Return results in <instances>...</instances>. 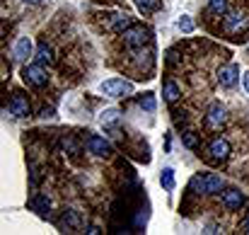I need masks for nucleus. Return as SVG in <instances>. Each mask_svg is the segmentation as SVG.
Instances as JSON below:
<instances>
[{
  "instance_id": "9d476101",
  "label": "nucleus",
  "mask_w": 249,
  "mask_h": 235,
  "mask_svg": "<svg viewBox=\"0 0 249 235\" xmlns=\"http://www.w3.org/2000/svg\"><path fill=\"white\" fill-rule=\"evenodd\" d=\"M242 204H245V194L240 189H225L223 192V206L228 211H240Z\"/></svg>"
},
{
  "instance_id": "6e6552de",
  "label": "nucleus",
  "mask_w": 249,
  "mask_h": 235,
  "mask_svg": "<svg viewBox=\"0 0 249 235\" xmlns=\"http://www.w3.org/2000/svg\"><path fill=\"white\" fill-rule=\"evenodd\" d=\"M87 151L89 153H94V156L99 157H107L111 153V143L107 141V138H102V136H97V134H92V136H87Z\"/></svg>"
},
{
  "instance_id": "f03ea898",
  "label": "nucleus",
  "mask_w": 249,
  "mask_h": 235,
  "mask_svg": "<svg viewBox=\"0 0 249 235\" xmlns=\"http://www.w3.org/2000/svg\"><path fill=\"white\" fill-rule=\"evenodd\" d=\"M99 90L107 97H128V95H133V82H128L124 78H111V80H104L99 85Z\"/></svg>"
},
{
  "instance_id": "4468645a",
  "label": "nucleus",
  "mask_w": 249,
  "mask_h": 235,
  "mask_svg": "<svg viewBox=\"0 0 249 235\" xmlns=\"http://www.w3.org/2000/svg\"><path fill=\"white\" fill-rule=\"evenodd\" d=\"M162 95H165V99L169 104H174L179 97H181V87L174 82V80H165V87H162Z\"/></svg>"
},
{
  "instance_id": "a878e982",
  "label": "nucleus",
  "mask_w": 249,
  "mask_h": 235,
  "mask_svg": "<svg viewBox=\"0 0 249 235\" xmlns=\"http://www.w3.org/2000/svg\"><path fill=\"white\" fill-rule=\"evenodd\" d=\"M85 233L87 235H97L99 233V228H97V226H87V231H85Z\"/></svg>"
},
{
  "instance_id": "9b49d317",
  "label": "nucleus",
  "mask_w": 249,
  "mask_h": 235,
  "mask_svg": "<svg viewBox=\"0 0 249 235\" xmlns=\"http://www.w3.org/2000/svg\"><path fill=\"white\" fill-rule=\"evenodd\" d=\"M218 80L223 87H232L237 80H240V66L237 63H230V66H223L220 73H218Z\"/></svg>"
},
{
  "instance_id": "1a4fd4ad",
  "label": "nucleus",
  "mask_w": 249,
  "mask_h": 235,
  "mask_svg": "<svg viewBox=\"0 0 249 235\" xmlns=\"http://www.w3.org/2000/svg\"><path fill=\"white\" fill-rule=\"evenodd\" d=\"M225 124V107L223 104H211L208 114H206V126L208 129H220Z\"/></svg>"
},
{
  "instance_id": "f257e3e1",
  "label": "nucleus",
  "mask_w": 249,
  "mask_h": 235,
  "mask_svg": "<svg viewBox=\"0 0 249 235\" xmlns=\"http://www.w3.org/2000/svg\"><path fill=\"white\" fill-rule=\"evenodd\" d=\"M223 187H225V182L218 175H203V177H194L191 179V189H196L201 194H220Z\"/></svg>"
},
{
  "instance_id": "a211bd4d",
  "label": "nucleus",
  "mask_w": 249,
  "mask_h": 235,
  "mask_svg": "<svg viewBox=\"0 0 249 235\" xmlns=\"http://www.w3.org/2000/svg\"><path fill=\"white\" fill-rule=\"evenodd\" d=\"M160 184H162L165 189H174V170H172V167H165V170H162Z\"/></svg>"
},
{
  "instance_id": "f3484780",
  "label": "nucleus",
  "mask_w": 249,
  "mask_h": 235,
  "mask_svg": "<svg viewBox=\"0 0 249 235\" xmlns=\"http://www.w3.org/2000/svg\"><path fill=\"white\" fill-rule=\"evenodd\" d=\"M208 12L218 17L228 15V0H208Z\"/></svg>"
},
{
  "instance_id": "4be33fe9",
  "label": "nucleus",
  "mask_w": 249,
  "mask_h": 235,
  "mask_svg": "<svg viewBox=\"0 0 249 235\" xmlns=\"http://www.w3.org/2000/svg\"><path fill=\"white\" fill-rule=\"evenodd\" d=\"M181 141H184V146H186V148H198V136H196L194 131L181 134Z\"/></svg>"
},
{
  "instance_id": "ddd939ff",
  "label": "nucleus",
  "mask_w": 249,
  "mask_h": 235,
  "mask_svg": "<svg viewBox=\"0 0 249 235\" xmlns=\"http://www.w3.org/2000/svg\"><path fill=\"white\" fill-rule=\"evenodd\" d=\"M49 206H51V201H49L46 194H34V196L29 199V209L36 211V214H41V216L49 214Z\"/></svg>"
},
{
  "instance_id": "bb28decb",
  "label": "nucleus",
  "mask_w": 249,
  "mask_h": 235,
  "mask_svg": "<svg viewBox=\"0 0 249 235\" xmlns=\"http://www.w3.org/2000/svg\"><path fill=\"white\" fill-rule=\"evenodd\" d=\"M245 90H247V92H249V71H247V73H245Z\"/></svg>"
},
{
  "instance_id": "412c9836",
  "label": "nucleus",
  "mask_w": 249,
  "mask_h": 235,
  "mask_svg": "<svg viewBox=\"0 0 249 235\" xmlns=\"http://www.w3.org/2000/svg\"><path fill=\"white\" fill-rule=\"evenodd\" d=\"M136 5L143 10V12H155L160 7V0H136Z\"/></svg>"
},
{
  "instance_id": "20e7f679",
  "label": "nucleus",
  "mask_w": 249,
  "mask_h": 235,
  "mask_svg": "<svg viewBox=\"0 0 249 235\" xmlns=\"http://www.w3.org/2000/svg\"><path fill=\"white\" fill-rule=\"evenodd\" d=\"M208 160L213 162V165H220V162H225L228 157H230V143L225 141V138H213L211 143H208Z\"/></svg>"
},
{
  "instance_id": "6ab92c4d",
  "label": "nucleus",
  "mask_w": 249,
  "mask_h": 235,
  "mask_svg": "<svg viewBox=\"0 0 249 235\" xmlns=\"http://www.w3.org/2000/svg\"><path fill=\"white\" fill-rule=\"evenodd\" d=\"M128 27H131V17L128 15H116L114 17V29L116 32H126Z\"/></svg>"
},
{
  "instance_id": "5701e85b",
  "label": "nucleus",
  "mask_w": 249,
  "mask_h": 235,
  "mask_svg": "<svg viewBox=\"0 0 249 235\" xmlns=\"http://www.w3.org/2000/svg\"><path fill=\"white\" fill-rule=\"evenodd\" d=\"M99 119H102V124H114V121L119 119V112H116V109H107Z\"/></svg>"
},
{
  "instance_id": "c85d7f7f",
  "label": "nucleus",
  "mask_w": 249,
  "mask_h": 235,
  "mask_svg": "<svg viewBox=\"0 0 249 235\" xmlns=\"http://www.w3.org/2000/svg\"><path fill=\"white\" fill-rule=\"evenodd\" d=\"M24 2H32V5H36V2H41V0H24Z\"/></svg>"
},
{
  "instance_id": "393cba45",
  "label": "nucleus",
  "mask_w": 249,
  "mask_h": 235,
  "mask_svg": "<svg viewBox=\"0 0 249 235\" xmlns=\"http://www.w3.org/2000/svg\"><path fill=\"white\" fill-rule=\"evenodd\" d=\"M41 117H44V119H46V117H53V109H51V107H44V109H41Z\"/></svg>"
},
{
  "instance_id": "cd10ccee",
  "label": "nucleus",
  "mask_w": 249,
  "mask_h": 235,
  "mask_svg": "<svg viewBox=\"0 0 249 235\" xmlns=\"http://www.w3.org/2000/svg\"><path fill=\"white\" fill-rule=\"evenodd\" d=\"M245 233H249V216L245 218Z\"/></svg>"
},
{
  "instance_id": "f8f14e48",
  "label": "nucleus",
  "mask_w": 249,
  "mask_h": 235,
  "mask_svg": "<svg viewBox=\"0 0 249 235\" xmlns=\"http://www.w3.org/2000/svg\"><path fill=\"white\" fill-rule=\"evenodd\" d=\"M15 59L17 61H24V59H29L32 56V39L29 37H22V39H17V44H15Z\"/></svg>"
},
{
  "instance_id": "b1692460",
  "label": "nucleus",
  "mask_w": 249,
  "mask_h": 235,
  "mask_svg": "<svg viewBox=\"0 0 249 235\" xmlns=\"http://www.w3.org/2000/svg\"><path fill=\"white\" fill-rule=\"evenodd\" d=\"M179 29H181V32H191V29H194V22L189 20V15H181V20H179Z\"/></svg>"
},
{
  "instance_id": "aec40b11",
  "label": "nucleus",
  "mask_w": 249,
  "mask_h": 235,
  "mask_svg": "<svg viewBox=\"0 0 249 235\" xmlns=\"http://www.w3.org/2000/svg\"><path fill=\"white\" fill-rule=\"evenodd\" d=\"M138 104H141L145 112H155V107H158V104H155V97H153L150 92H145L143 97H138Z\"/></svg>"
},
{
  "instance_id": "2eb2a0df",
  "label": "nucleus",
  "mask_w": 249,
  "mask_h": 235,
  "mask_svg": "<svg viewBox=\"0 0 249 235\" xmlns=\"http://www.w3.org/2000/svg\"><path fill=\"white\" fill-rule=\"evenodd\" d=\"M80 223V218H78V214L73 211V209H63V216H61V228H66V231H71V228H75Z\"/></svg>"
},
{
  "instance_id": "0eeeda50",
  "label": "nucleus",
  "mask_w": 249,
  "mask_h": 235,
  "mask_svg": "<svg viewBox=\"0 0 249 235\" xmlns=\"http://www.w3.org/2000/svg\"><path fill=\"white\" fill-rule=\"evenodd\" d=\"M249 27V17L245 12H230L228 17H225V32H230V34H240V32H245Z\"/></svg>"
},
{
  "instance_id": "423d86ee",
  "label": "nucleus",
  "mask_w": 249,
  "mask_h": 235,
  "mask_svg": "<svg viewBox=\"0 0 249 235\" xmlns=\"http://www.w3.org/2000/svg\"><path fill=\"white\" fill-rule=\"evenodd\" d=\"M10 114H12V117H17V119H24V117H29V114H32V107H29L27 95L15 92V95L10 97Z\"/></svg>"
},
{
  "instance_id": "dca6fc26",
  "label": "nucleus",
  "mask_w": 249,
  "mask_h": 235,
  "mask_svg": "<svg viewBox=\"0 0 249 235\" xmlns=\"http://www.w3.org/2000/svg\"><path fill=\"white\" fill-rule=\"evenodd\" d=\"M36 63H41V66H51V63H53V51H51L46 44H41V46L36 49Z\"/></svg>"
},
{
  "instance_id": "39448f33",
  "label": "nucleus",
  "mask_w": 249,
  "mask_h": 235,
  "mask_svg": "<svg viewBox=\"0 0 249 235\" xmlns=\"http://www.w3.org/2000/svg\"><path fill=\"white\" fill-rule=\"evenodd\" d=\"M22 76H24V82H29L32 87H44V85L49 82V76H46V71H44V66H41V63L24 66Z\"/></svg>"
},
{
  "instance_id": "7ed1b4c3",
  "label": "nucleus",
  "mask_w": 249,
  "mask_h": 235,
  "mask_svg": "<svg viewBox=\"0 0 249 235\" xmlns=\"http://www.w3.org/2000/svg\"><path fill=\"white\" fill-rule=\"evenodd\" d=\"M124 41H126V46H131V49H141V46H145V44L150 41V29H145L143 24H131V27L124 32Z\"/></svg>"
}]
</instances>
